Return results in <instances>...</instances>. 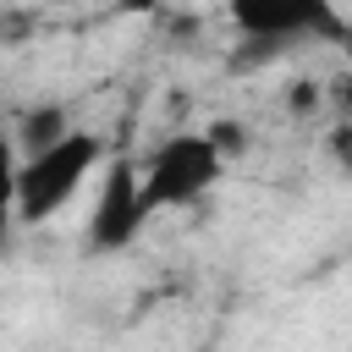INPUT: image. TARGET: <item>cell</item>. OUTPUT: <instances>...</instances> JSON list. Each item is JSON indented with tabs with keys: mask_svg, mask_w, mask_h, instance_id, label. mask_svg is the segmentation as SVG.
Here are the masks:
<instances>
[{
	"mask_svg": "<svg viewBox=\"0 0 352 352\" xmlns=\"http://www.w3.org/2000/svg\"><path fill=\"white\" fill-rule=\"evenodd\" d=\"M324 94H330L336 121H352V66H346V72H336V77L324 82Z\"/></svg>",
	"mask_w": 352,
	"mask_h": 352,
	"instance_id": "obj_9",
	"label": "cell"
},
{
	"mask_svg": "<svg viewBox=\"0 0 352 352\" xmlns=\"http://www.w3.org/2000/svg\"><path fill=\"white\" fill-rule=\"evenodd\" d=\"M72 132H77V126H72L66 104H55V99H44V104H33V110L16 116V148H22V160H33V154L66 143Z\"/></svg>",
	"mask_w": 352,
	"mask_h": 352,
	"instance_id": "obj_5",
	"label": "cell"
},
{
	"mask_svg": "<svg viewBox=\"0 0 352 352\" xmlns=\"http://www.w3.org/2000/svg\"><path fill=\"white\" fill-rule=\"evenodd\" d=\"M154 220L148 192H143V165H132L126 154H110V165L99 170V192L88 209V248L94 253H121L143 236V226Z\"/></svg>",
	"mask_w": 352,
	"mask_h": 352,
	"instance_id": "obj_3",
	"label": "cell"
},
{
	"mask_svg": "<svg viewBox=\"0 0 352 352\" xmlns=\"http://www.w3.org/2000/svg\"><path fill=\"white\" fill-rule=\"evenodd\" d=\"M104 165H110L104 160V138L88 132V126H77L66 143H55V148H44L33 160H16V176H11V209H16V220L38 226V220L60 214L88 187V176L104 170Z\"/></svg>",
	"mask_w": 352,
	"mask_h": 352,
	"instance_id": "obj_1",
	"label": "cell"
},
{
	"mask_svg": "<svg viewBox=\"0 0 352 352\" xmlns=\"http://www.w3.org/2000/svg\"><path fill=\"white\" fill-rule=\"evenodd\" d=\"M226 176L220 148L209 143V132H170L148 160H143V192L148 209H192L204 192H214Z\"/></svg>",
	"mask_w": 352,
	"mask_h": 352,
	"instance_id": "obj_2",
	"label": "cell"
},
{
	"mask_svg": "<svg viewBox=\"0 0 352 352\" xmlns=\"http://www.w3.org/2000/svg\"><path fill=\"white\" fill-rule=\"evenodd\" d=\"M319 104H330L324 82H308V77H297V82H292V94H286V110H292V116H314Z\"/></svg>",
	"mask_w": 352,
	"mask_h": 352,
	"instance_id": "obj_7",
	"label": "cell"
},
{
	"mask_svg": "<svg viewBox=\"0 0 352 352\" xmlns=\"http://www.w3.org/2000/svg\"><path fill=\"white\" fill-rule=\"evenodd\" d=\"M226 16L242 28V38L280 44V50H297V38H346L352 33L341 22V11L324 0H236Z\"/></svg>",
	"mask_w": 352,
	"mask_h": 352,
	"instance_id": "obj_4",
	"label": "cell"
},
{
	"mask_svg": "<svg viewBox=\"0 0 352 352\" xmlns=\"http://www.w3.org/2000/svg\"><path fill=\"white\" fill-rule=\"evenodd\" d=\"M324 148H330L336 170H346V176H352V121H336V126L324 132Z\"/></svg>",
	"mask_w": 352,
	"mask_h": 352,
	"instance_id": "obj_8",
	"label": "cell"
},
{
	"mask_svg": "<svg viewBox=\"0 0 352 352\" xmlns=\"http://www.w3.org/2000/svg\"><path fill=\"white\" fill-rule=\"evenodd\" d=\"M204 132H209V143L220 148V160H226V165H231L236 154H248V126H242L236 116H220V121H209Z\"/></svg>",
	"mask_w": 352,
	"mask_h": 352,
	"instance_id": "obj_6",
	"label": "cell"
}]
</instances>
